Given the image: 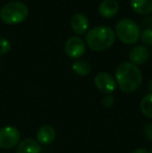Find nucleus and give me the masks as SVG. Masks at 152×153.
<instances>
[{"label":"nucleus","mask_w":152,"mask_h":153,"mask_svg":"<svg viewBox=\"0 0 152 153\" xmlns=\"http://www.w3.org/2000/svg\"><path fill=\"white\" fill-rule=\"evenodd\" d=\"M116 82L122 92L132 93L142 83V72L138 66L130 62H125L117 67L115 72Z\"/></svg>","instance_id":"1"},{"label":"nucleus","mask_w":152,"mask_h":153,"mask_svg":"<svg viewBox=\"0 0 152 153\" xmlns=\"http://www.w3.org/2000/svg\"><path fill=\"white\" fill-rule=\"evenodd\" d=\"M115 31L108 26H96L87 31L85 42L93 51H104L115 42Z\"/></svg>","instance_id":"2"},{"label":"nucleus","mask_w":152,"mask_h":153,"mask_svg":"<svg viewBox=\"0 0 152 153\" xmlns=\"http://www.w3.org/2000/svg\"><path fill=\"white\" fill-rule=\"evenodd\" d=\"M28 7L20 1H12L4 4L0 10V18L6 24H18L28 16Z\"/></svg>","instance_id":"3"},{"label":"nucleus","mask_w":152,"mask_h":153,"mask_svg":"<svg viewBox=\"0 0 152 153\" xmlns=\"http://www.w3.org/2000/svg\"><path fill=\"white\" fill-rule=\"evenodd\" d=\"M116 36L121 42L127 45L136 44L141 36V29L139 25L131 19H121L115 27Z\"/></svg>","instance_id":"4"},{"label":"nucleus","mask_w":152,"mask_h":153,"mask_svg":"<svg viewBox=\"0 0 152 153\" xmlns=\"http://www.w3.org/2000/svg\"><path fill=\"white\" fill-rule=\"evenodd\" d=\"M20 131L15 126H4L0 128V148L12 149L20 143Z\"/></svg>","instance_id":"5"},{"label":"nucleus","mask_w":152,"mask_h":153,"mask_svg":"<svg viewBox=\"0 0 152 153\" xmlns=\"http://www.w3.org/2000/svg\"><path fill=\"white\" fill-rule=\"evenodd\" d=\"M94 85L97 88L98 91L105 95H112V93L115 91L116 87H117L116 79L108 72L98 73L94 78Z\"/></svg>","instance_id":"6"},{"label":"nucleus","mask_w":152,"mask_h":153,"mask_svg":"<svg viewBox=\"0 0 152 153\" xmlns=\"http://www.w3.org/2000/svg\"><path fill=\"white\" fill-rule=\"evenodd\" d=\"M85 42L78 36H71L65 44V51L71 59H79L85 52Z\"/></svg>","instance_id":"7"},{"label":"nucleus","mask_w":152,"mask_h":153,"mask_svg":"<svg viewBox=\"0 0 152 153\" xmlns=\"http://www.w3.org/2000/svg\"><path fill=\"white\" fill-rule=\"evenodd\" d=\"M149 59V51L143 45H136L132 47L129 51V59L130 62L136 66L145 64Z\"/></svg>","instance_id":"8"},{"label":"nucleus","mask_w":152,"mask_h":153,"mask_svg":"<svg viewBox=\"0 0 152 153\" xmlns=\"http://www.w3.org/2000/svg\"><path fill=\"white\" fill-rule=\"evenodd\" d=\"M55 137H56V132L51 125H43L37 131V141L39 144L50 145L54 142Z\"/></svg>","instance_id":"9"},{"label":"nucleus","mask_w":152,"mask_h":153,"mask_svg":"<svg viewBox=\"0 0 152 153\" xmlns=\"http://www.w3.org/2000/svg\"><path fill=\"white\" fill-rule=\"evenodd\" d=\"M70 26H71L72 30L75 32L76 34H83L89 28V19L87 16L81 13L75 14L72 16L71 20H70Z\"/></svg>","instance_id":"10"},{"label":"nucleus","mask_w":152,"mask_h":153,"mask_svg":"<svg viewBox=\"0 0 152 153\" xmlns=\"http://www.w3.org/2000/svg\"><path fill=\"white\" fill-rule=\"evenodd\" d=\"M98 10L103 18H113L119 12V3L117 0H103L99 4Z\"/></svg>","instance_id":"11"},{"label":"nucleus","mask_w":152,"mask_h":153,"mask_svg":"<svg viewBox=\"0 0 152 153\" xmlns=\"http://www.w3.org/2000/svg\"><path fill=\"white\" fill-rule=\"evenodd\" d=\"M16 153H41V146L37 140L27 137L18 144Z\"/></svg>","instance_id":"12"},{"label":"nucleus","mask_w":152,"mask_h":153,"mask_svg":"<svg viewBox=\"0 0 152 153\" xmlns=\"http://www.w3.org/2000/svg\"><path fill=\"white\" fill-rule=\"evenodd\" d=\"M130 5L139 15H147L152 12V0H130Z\"/></svg>","instance_id":"13"},{"label":"nucleus","mask_w":152,"mask_h":153,"mask_svg":"<svg viewBox=\"0 0 152 153\" xmlns=\"http://www.w3.org/2000/svg\"><path fill=\"white\" fill-rule=\"evenodd\" d=\"M72 70L79 76H87L91 73L92 67L89 62L87 61H76L72 65Z\"/></svg>","instance_id":"14"},{"label":"nucleus","mask_w":152,"mask_h":153,"mask_svg":"<svg viewBox=\"0 0 152 153\" xmlns=\"http://www.w3.org/2000/svg\"><path fill=\"white\" fill-rule=\"evenodd\" d=\"M140 108L143 115L152 119V93L143 97L140 103Z\"/></svg>","instance_id":"15"},{"label":"nucleus","mask_w":152,"mask_h":153,"mask_svg":"<svg viewBox=\"0 0 152 153\" xmlns=\"http://www.w3.org/2000/svg\"><path fill=\"white\" fill-rule=\"evenodd\" d=\"M141 41L145 45L152 46V29H145L144 31L141 32Z\"/></svg>","instance_id":"16"},{"label":"nucleus","mask_w":152,"mask_h":153,"mask_svg":"<svg viewBox=\"0 0 152 153\" xmlns=\"http://www.w3.org/2000/svg\"><path fill=\"white\" fill-rule=\"evenodd\" d=\"M10 50V43L6 39H0V55H4Z\"/></svg>","instance_id":"17"},{"label":"nucleus","mask_w":152,"mask_h":153,"mask_svg":"<svg viewBox=\"0 0 152 153\" xmlns=\"http://www.w3.org/2000/svg\"><path fill=\"white\" fill-rule=\"evenodd\" d=\"M114 97L112 96V95L108 94V95H104L103 98H102V104L104 105L105 107H110L114 105Z\"/></svg>","instance_id":"18"},{"label":"nucleus","mask_w":152,"mask_h":153,"mask_svg":"<svg viewBox=\"0 0 152 153\" xmlns=\"http://www.w3.org/2000/svg\"><path fill=\"white\" fill-rule=\"evenodd\" d=\"M144 133L145 137L152 142V123H147L144 126Z\"/></svg>","instance_id":"19"},{"label":"nucleus","mask_w":152,"mask_h":153,"mask_svg":"<svg viewBox=\"0 0 152 153\" xmlns=\"http://www.w3.org/2000/svg\"><path fill=\"white\" fill-rule=\"evenodd\" d=\"M130 153H150L147 149H145V148H138V149L133 150L132 152Z\"/></svg>","instance_id":"20"},{"label":"nucleus","mask_w":152,"mask_h":153,"mask_svg":"<svg viewBox=\"0 0 152 153\" xmlns=\"http://www.w3.org/2000/svg\"><path fill=\"white\" fill-rule=\"evenodd\" d=\"M148 89H149V91L152 93V79H150L148 82Z\"/></svg>","instance_id":"21"},{"label":"nucleus","mask_w":152,"mask_h":153,"mask_svg":"<svg viewBox=\"0 0 152 153\" xmlns=\"http://www.w3.org/2000/svg\"><path fill=\"white\" fill-rule=\"evenodd\" d=\"M149 152H150V153H152V148H151V150H150V151H149Z\"/></svg>","instance_id":"22"}]
</instances>
